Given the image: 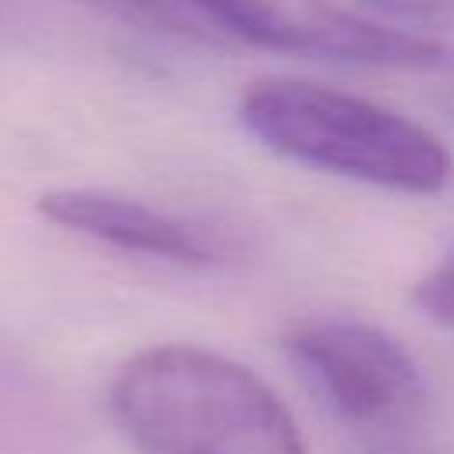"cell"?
<instances>
[{"label": "cell", "mask_w": 454, "mask_h": 454, "mask_svg": "<svg viewBox=\"0 0 454 454\" xmlns=\"http://www.w3.org/2000/svg\"><path fill=\"white\" fill-rule=\"evenodd\" d=\"M110 408L142 454H309L277 390L202 344H153L124 358Z\"/></svg>", "instance_id": "obj_1"}, {"label": "cell", "mask_w": 454, "mask_h": 454, "mask_svg": "<svg viewBox=\"0 0 454 454\" xmlns=\"http://www.w3.org/2000/svg\"><path fill=\"white\" fill-rule=\"evenodd\" d=\"M238 121L291 163L387 192L436 195L454 174L450 149L426 124L305 78L252 82L238 103Z\"/></svg>", "instance_id": "obj_2"}, {"label": "cell", "mask_w": 454, "mask_h": 454, "mask_svg": "<svg viewBox=\"0 0 454 454\" xmlns=\"http://www.w3.org/2000/svg\"><path fill=\"white\" fill-rule=\"evenodd\" d=\"M284 351L348 426L408 429L429 408L419 362L376 323L351 316L298 319L284 333Z\"/></svg>", "instance_id": "obj_3"}, {"label": "cell", "mask_w": 454, "mask_h": 454, "mask_svg": "<svg viewBox=\"0 0 454 454\" xmlns=\"http://www.w3.org/2000/svg\"><path fill=\"white\" fill-rule=\"evenodd\" d=\"M220 39H241L259 50L291 57L401 67V71H447L454 46L411 28H390L337 0H181Z\"/></svg>", "instance_id": "obj_4"}, {"label": "cell", "mask_w": 454, "mask_h": 454, "mask_svg": "<svg viewBox=\"0 0 454 454\" xmlns=\"http://www.w3.org/2000/svg\"><path fill=\"white\" fill-rule=\"evenodd\" d=\"M35 206L50 223L121 252H138V255L177 262V266L223 262V245L213 241L202 227L121 192L53 188V192H43Z\"/></svg>", "instance_id": "obj_5"}, {"label": "cell", "mask_w": 454, "mask_h": 454, "mask_svg": "<svg viewBox=\"0 0 454 454\" xmlns=\"http://www.w3.org/2000/svg\"><path fill=\"white\" fill-rule=\"evenodd\" d=\"M92 4H103L131 21H142V25H153L156 32H174V35H184V39H220L192 7H184L181 0H92Z\"/></svg>", "instance_id": "obj_6"}, {"label": "cell", "mask_w": 454, "mask_h": 454, "mask_svg": "<svg viewBox=\"0 0 454 454\" xmlns=\"http://www.w3.org/2000/svg\"><path fill=\"white\" fill-rule=\"evenodd\" d=\"M411 301L436 323L454 330V255L429 266L415 284H411Z\"/></svg>", "instance_id": "obj_7"}, {"label": "cell", "mask_w": 454, "mask_h": 454, "mask_svg": "<svg viewBox=\"0 0 454 454\" xmlns=\"http://www.w3.org/2000/svg\"><path fill=\"white\" fill-rule=\"evenodd\" d=\"M401 28H454V0H358Z\"/></svg>", "instance_id": "obj_8"}]
</instances>
